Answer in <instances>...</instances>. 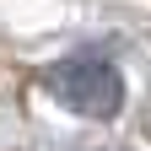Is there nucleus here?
I'll return each instance as SVG.
<instances>
[{
	"instance_id": "obj_1",
	"label": "nucleus",
	"mask_w": 151,
	"mask_h": 151,
	"mask_svg": "<svg viewBox=\"0 0 151 151\" xmlns=\"http://www.w3.org/2000/svg\"><path fill=\"white\" fill-rule=\"evenodd\" d=\"M43 86L60 108L81 113V119H119L124 108V76L113 60H97V54H70V60L49 65Z\"/></svg>"
}]
</instances>
